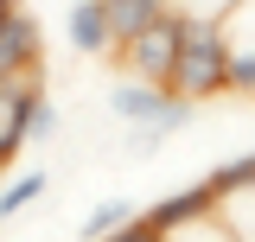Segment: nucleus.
<instances>
[{
  "label": "nucleus",
  "instance_id": "nucleus-1",
  "mask_svg": "<svg viewBox=\"0 0 255 242\" xmlns=\"http://www.w3.org/2000/svg\"><path fill=\"white\" fill-rule=\"evenodd\" d=\"M223 58H230V45H223L217 19H185L179 13V51H172V70H166V90L191 96V102L217 96L223 90Z\"/></svg>",
  "mask_w": 255,
  "mask_h": 242
},
{
  "label": "nucleus",
  "instance_id": "nucleus-2",
  "mask_svg": "<svg viewBox=\"0 0 255 242\" xmlns=\"http://www.w3.org/2000/svg\"><path fill=\"white\" fill-rule=\"evenodd\" d=\"M109 109L122 121H134V127H185L191 121V96L166 90V83H147V77H115L109 83Z\"/></svg>",
  "mask_w": 255,
  "mask_h": 242
},
{
  "label": "nucleus",
  "instance_id": "nucleus-3",
  "mask_svg": "<svg viewBox=\"0 0 255 242\" xmlns=\"http://www.w3.org/2000/svg\"><path fill=\"white\" fill-rule=\"evenodd\" d=\"M128 51V70L134 77H147V83H166V70H172V51H179V19L172 13H159L153 26H140L134 38H122Z\"/></svg>",
  "mask_w": 255,
  "mask_h": 242
},
{
  "label": "nucleus",
  "instance_id": "nucleus-4",
  "mask_svg": "<svg viewBox=\"0 0 255 242\" xmlns=\"http://www.w3.org/2000/svg\"><path fill=\"white\" fill-rule=\"evenodd\" d=\"M38 64V19L26 6L0 13V70H32Z\"/></svg>",
  "mask_w": 255,
  "mask_h": 242
},
{
  "label": "nucleus",
  "instance_id": "nucleus-5",
  "mask_svg": "<svg viewBox=\"0 0 255 242\" xmlns=\"http://www.w3.org/2000/svg\"><path fill=\"white\" fill-rule=\"evenodd\" d=\"M64 38H70V51H83V58L109 51V45H115V32H109V13H102V0H77V6L64 13Z\"/></svg>",
  "mask_w": 255,
  "mask_h": 242
},
{
  "label": "nucleus",
  "instance_id": "nucleus-6",
  "mask_svg": "<svg viewBox=\"0 0 255 242\" xmlns=\"http://www.w3.org/2000/svg\"><path fill=\"white\" fill-rule=\"evenodd\" d=\"M102 13H109V32H115V45L134 38L140 26H153L159 13H166V0H102Z\"/></svg>",
  "mask_w": 255,
  "mask_h": 242
},
{
  "label": "nucleus",
  "instance_id": "nucleus-7",
  "mask_svg": "<svg viewBox=\"0 0 255 242\" xmlns=\"http://www.w3.org/2000/svg\"><path fill=\"white\" fill-rule=\"evenodd\" d=\"M134 217H140V211H134L128 198H102V204L83 217V236H115V230H128Z\"/></svg>",
  "mask_w": 255,
  "mask_h": 242
},
{
  "label": "nucleus",
  "instance_id": "nucleus-8",
  "mask_svg": "<svg viewBox=\"0 0 255 242\" xmlns=\"http://www.w3.org/2000/svg\"><path fill=\"white\" fill-rule=\"evenodd\" d=\"M45 185H51V179H45L38 166H32L26 179H13V185H6V191H0V217H19V211H26V204H38V198H45Z\"/></svg>",
  "mask_w": 255,
  "mask_h": 242
},
{
  "label": "nucleus",
  "instance_id": "nucleus-9",
  "mask_svg": "<svg viewBox=\"0 0 255 242\" xmlns=\"http://www.w3.org/2000/svg\"><path fill=\"white\" fill-rule=\"evenodd\" d=\"M223 90H255V51H230L223 58Z\"/></svg>",
  "mask_w": 255,
  "mask_h": 242
},
{
  "label": "nucleus",
  "instance_id": "nucleus-10",
  "mask_svg": "<svg viewBox=\"0 0 255 242\" xmlns=\"http://www.w3.org/2000/svg\"><path fill=\"white\" fill-rule=\"evenodd\" d=\"M6 6H19V0H0V13H6Z\"/></svg>",
  "mask_w": 255,
  "mask_h": 242
}]
</instances>
